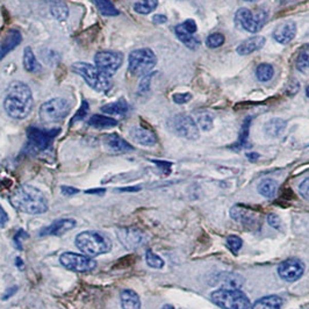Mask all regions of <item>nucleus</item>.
<instances>
[{"instance_id":"7c9ffc66","label":"nucleus","mask_w":309,"mask_h":309,"mask_svg":"<svg viewBox=\"0 0 309 309\" xmlns=\"http://www.w3.org/2000/svg\"><path fill=\"white\" fill-rule=\"evenodd\" d=\"M95 4L96 7L98 8L102 15L105 16H116L120 14L118 8L114 6V4L111 0H91Z\"/></svg>"},{"instance_id":"4c0bfd02","label":"nucleus","mask_w":309,"mask_h":309,"mask_svg":"<svg viewBox=\"0 0 309 309\" xmlns=\"http://www.w3.org/2000/svg\"><path fill=\"white\" fill-rule=\"evenodd\" d=\"M146 262L152 268H162L164 266L163 259L154 251H151V250H148L146 253Z\"/></svg>"},{"instance_id":"6e6d98bb","label":"nucleus","mask_w":309,"mask_h":309,"mask_svg":"<svg viewBox=\"0 0 309 309\" xmlns=\"http://www.w3.org/2000/svg\"><path fill=\"white\" fill-rule=\"evenodd\" d=\"M245 2H249V3H255V2H258V0H245Z\"/></svg>"},{"instance_id":"f03ea898","label":"nucleus","mask_w":309,"mask_h":309,"mask_svg":"<svg viewBox=\"0 0 309 309\" xmlns=\"http://www.w3.org/2000/svg\"><path fill=\"white\" fill-rule=\"evenodd\" d=\"M10 203L15 209L26 214H43L49 209L47 196L32 185H22L10 196Z\"/></svg>"},{"instance_id":"f8f14e48","label":"nucleus","mask_w":309,"mask_h":309,"mask_svg":"<svg viewBox=\"0 0 309 309\" xmlns=\"http://www.w3.org/2000/svg\"><path fill=\"white\" fill-rule=\"evenodd\" d=\"M96 66L107 77L113 76L122 65L123 56L116 51H99L95 57Z\"/></svg>"},{"instance_id":"c9c22d12","label":"nucleus","mask_w":309,"mask_h":309,"mask_svg":"<svg viewBox=\"0 0 309 309\" xmlns=\"http://www.w3.org/2000/svg\"><path fill=\"white\" fill-rule=\"evenodd\" d=\"M196 124H198V127H200V129H203V131H210L214 126L213 115L208 113V112L200 113L198 115V119H196Z\"/></svg>"},{"instance_id":"58836bf2","label":"nucleus","mask_w":309,"mask_h":309,"mask_svg":"<svg viewBox=\"0 0 309 309\" xmlns=\"http://www.w3.org/2000/svg\"><path fill=\"white\" fill-rule=\"evenodd\" d=\"M225 41H226V39H225V37H223V34H221V33H214V34H210L209 37L207 38V41H206V44H207V46L209 48L214 49V48L221 47L222 44L225 43Z\"/></svg>"},{"instance_id":"ddd939ff","label":"nucleus","mask_w":309,"mask_h":309,"mask_svg":"<svg viewBox=\"0 0 309 309\" xmlns=\"http://www.w3.org/2000/svg\"><path fill=\"white\" fill-rule=\"evenodd\" d=\"M230 216L232 220L241 223L242 226L248 228V229L255 230L261 225V215L245 206L236 205L230 209Z\"/></svg>"},{"instance_id":"c85d7f7f","label":"nucleus","mask_w":309,"mask_h":309,"mask_svg":"<svg viewBox=\"0 0 309 309\" xmlns=\"http://www.w3.org/2000/svg\"><path fill=\"white\" fill-rule=\"evenodd\" d=\"M257 190L261 195L265 196L267 199H273L278 192V183L273 179H264L258 184Z\"/></svg>"},{"instance_id":"3c124183","label":"nucleus","mask_w":309,"mask_h":309,"mask_svg":"<svg viewBox=\"0 0 309 309\" xmlns=\"http://www.w3.org/2000/svg\"><path fill=\"white\" fill-rule=\"evenodd\" d=\"M141 187L136 186V187H123V189H120V192H137L140 191Z\"/></svg>"},{"instance_id":"7ed1b4c3","label":"nucleus","mask_w":309,"mask_h":309,"mask_svg":"<svg viewBox=\"0 0 309 309\" xmlns=\"http://www.w3.org/2000/svg\"><path fill=\"white\" fill-rule=\"evenodd\" d=\"M76 245L83 255L89 258L105 255L112 250V241L110 237L96 230L80 232L76 237Z\"/></svg>"},{"instance_id":"412c9836","label":"nucleus","mask_w":309,"mask_h":309,"mask_svg":"<svg viewBox=\"0 0 309 309\" xmlns=\"http://www.w3.org/2000/svg\"><path fill=\"white\" fill-rule=\"evenodd\" d=\"M129 136L132 137L134 142L144 147H154L156 143H157V136H156V134L146 128L134 127L131 129V132H129Z\"/></svg>"},{"instance_id":"393cba45","label":"nucleus","mask_w":309,"mask_h":309,"mask_svg":"<svg viewBox=\"0 0 309 309\" xmlns=\"http://www.w3.org/2000/svg\"><path fill=\"white\" fill-rule=\"evenodd\" d=\"M128 111L129 106L124 99H119L115 102H111V104H107L101 107L102 113L110 116H120V118H123V116L128 113Z\"/></svg>"},{"instance_id":"f3484780","label":"nucleus","mask_w":309,"mask_h":309,"mask_svg":"<svg viewBox=\"0 0 309 309\" xmlns=\"http://www.w3.org/2000/svg\"><path fill=\"white\" fill-rule=\"evenodd\" d=\"M101 141L106 151L110 152L112 155L127 154V152H131L134 150L131 143L127 142L124 138L119 136L118 134L115 133L106 134V135L102 136Z\"/></svg>"},{"instance_id":"20e7f679","label":"nucleus","mask_w":309,"mask_h":309,"mask_svg":"<svg viewBox=\"0 0 309 309\" xmlns=\"http://www.w3.org/2000/svg\"><path fill=\"white\" fill-rule=\"evenodd\" d=\"M212 301L222 309H249V298L239 288H219L210 294Z\"/></svg>"},{"instance_id":"c756f323","label":"nucleus","mask_w":309,"mask_h":309,"mask_svg":"<svg viewBox=\"0 0 309 309\" xmlns=\"http://www.w3.org/2000/svg\"><path fill=\"white\" fill-rule=\"evenodd\" d=\"M286 121L281 119H272L265 124V133L271 137H278L284 133L286 128Z\"/></svg>"},{"instance_id":"4468645a","label":"nucleus","mask_w":309,"mask_h":309,"mask_svg":"<svg viewBox=\"0 0 309 309\" xmlns=\"http://www.w3.org/2000/svg\"><path fill=\"white\" fill-rule=\"evenodd\" d=\"M177 38L185 44L187 48L196 49L200 46V40L198 37H195V33L198 32V27L194 20L189 19L184 21L183 24L178 25L174 29Z\"/></svg>"},{"instance_id":"a211bd4d","label":"nucleus","mask_w":309,"mask_h":309,"mask_svg":"<svg viewBox=\"0 0 309 309\" xmlns=\"http://www.w3.org/2000/svg\"><path fill=\"white\" fill-rule=\"evenodd\" d=\"M22 41V34L19 29L11 28L4 35L0 41V61L5 58L8 53L19 46Z\"/></svg>"},{"instance_id":"9b49d317","label":"nucleus","mask_w":309,"mask_h":309,"mask_svg":"<svg viewBox=\"0 0 309 309\" xmlns=\"http://www.w3.org/2000/svg\"><path fill=\"white\" fill-rule=\"evenodd\" d=\"M60 129H50V131H42V129L37 127H29L27 129V138H28V144L34 151H44L51 146L58 134Z\"/></svg>"},{"instance_id":"cd10ccee","label":"nucleus","mask_w":309,"mask_h":309,"mask_svg":"<svg viewBox=\"0 0 309 309\" xmlns=\"http://www.w3.org/2000/svg\"><path fill=\"white\" fill-rule=\"evenodd\" d=\"M24 68L30 74H38L41 71V64L39 63L32 48L27 47L24 51Z\"/></svg>"},{"instance_id":"c03bdc74","label":"nucleus","mask_w":309,"mask_h":309,"mask_svg":"<svg viewBox=\"0 0 309 309\" xmlns=\"http://www.w3.org/2000/svg\"><path fill=\"white\" fill-rule=\"evenodd\" d=\"M151 77H152V74L151 75L148 74V75L144 76V77H143L140 86H138V91H140V93H146V92L149 91Z\"/></svg>"},{"instance_id":"a18cd8bd","label":"nucleus","mask_w":309,"mask_h":309,"mask_svg":"<svg viewBox=\"0 0 309 309\" xmlns=\"http://www.w3.org/2000/svg\"><path fill=\"white\" fill-rule=\"evenodd\" d=\"M299 193L301 194L304 199H309V177L300 184Z\"/></svg>"},{"instance_id":"37998d69","label":"nucleus","mask_w":309,"mask_h":309,"mask_svg":"<svg viewBox=\"0 0 309 309\" xmlns=\"http://www.w3.org/2000/svg\"><path fill=\"white\" fill-rule=\"evenodd\" d=\"M267 222H268V225L275 228V229H277V230L281 229V220L277 214H268Z\"/></svg>"},{"instance_id":"8fccbe9b","label":"nucleus","mask_w":309,"mask_h":309,"mask_svg":"<svg viewBox=\"0 0 309 309\" xmlns=\"http://www.w3.org/2000/svg\"><path fill=\"white\" fill-rule=\"evenodd\" d=\"M106 192V189H92V190H87L86 191V194H98V195H101L104 194Z\"/></svg>"},{"instance_id":"9d476101","label":"nucleus","mask_w":309,"mask_h":309,"mask_svg":"<svg viewBox=\"0 0 309 309\" xmlns=\"http://www.w3.org/2000/svg\"><path fill=\"white\" fill-rule=\"evenodd\" d=\"M60 263L66 270L77 273L91 272L97 267V263L92 258L76 252L62 253L60 257Z\"/></svg>"},{"instance_id":"dca6fc26","label":"nucleus","mask_w":309,"mask_h":309,"mask_svg":"<svg viewBox=\"0 0 309 309\" xmlns=\"http://www.w3.org/2000/svg\"><path fill=\"white\" fill-rule=\"evenodd\" d=\"M304 272V265L299 259H287L278 266V275L281 279L293 283L299 280Z\"/></svg>"},{"instance_id":"39448f33","label":"nucleus","mask_w":309,"mask_h":309,"mask_svg":"<svg viewBox=\"0 0 309 309\" xmlns=\"http://www.w3.org/2000/svg\"><path fill=\"white\" fill-rule=\"evenodd\" d=\"M72 70L74 72L83 77L88 86L96 89L97 92H107L112 87L110 77H107L104 72H101L96 65L78 62V63H75L72 65Z\"/></svg>"},{"instance_id":"423d86ee","label":"nucleus","mask_w":309,"mask_h":309,"mask_svg":"<svg viewBox=\"0 0 309 309\" xmlns=\"http://www.w3.org/2000/svg\"><path fill=\"white\" fill-rule=\"evenodd\" d=\"M128 70L135 77H144L155 68L157 57L149 48L136 49L131 52L128 61Z\"/></svg>"},{"instance_id":"5fc2aeb1","label":"nucleus","mask_w":309,"mask_h":309,"mask_svg":"<svg viewBox=\"0 0 309 309\" xmlns=\"http://www.w3.org/2000/svg\"><path fill=\"white\" fill-rule=\"evenodd\" d=\"M162 309H174V307L171 306V304H164Z\"/></svg>"},{"instance_id":"aec40b11","label":"nucleus","mask_w":309,"mask_h":309,"mask_svg":"<svg viewBox=\"0 0 309 309\" xmlns=\"http://www.w3.org/2000/svg\"><path fill=\"white\" fill-rule=\"evenodd\" d=\"M297 35V25L294 21H286L284 24L279 25L273 32V39L280 44H287Z\"/></svg>"},{"instance_id":"a19ab883","label":"nucleus","mask_w":309,"mask_h":309,"mask_svg":"<svg viewBox=\"0 0 309 309\" xmlns=\"http://www.w3.org/2000/svg\"><path fill=\"white\" fill-rule=\"evenodd\" d=\"M250 122H251V118H248L243 123V127H242V132L240 135V141L239 144L241 147H245L246 141H248V135H249V127H250Z\"/></svg>"},{"instance_id":"1a4fd4ad","label":"nucleus","mask_w":309,"mask_h":309,"mask_svg":"<svg viewBox=\"0 0 309 309\" xmlns=\"http://www.w3.org/2000/svg\"><path fill=\"white\" fill-rule=\"evenodd\" d=\"M168 127L177 136L186 138V140H196L199 138V127L191 116L186 114H178L172 116L168 121Z\"/></svg>"},{"instance_id":"de8ad7c7","label":"nucleus","mask_w":309,"mask_h":309,"mask_svg":"<svg viewBox=\"0 0 309 309\" xmlns=\"http://www.w3.org/2000/svg\"><path fill=\"white\" fill-rule=\"evenodd\" d=\"M7 222H8V215L5 212V209L2 207V205H0V228L5 227Z\"/></svg>"},{"instance_id":"ea45409f","label":"nucleus","mask_w":309,"mask_h":309,"mask_svg":"<svg viewBox=\"0 0 309 309\" xmlns=\"http://www.w3.org/2000/svg\"><path fill=\"white\" fill-rule=\"evenodd\" d=\"M88 102L87 101H83V104H82V106H80V108L77 111V113L75 114V116L72 118V120H71V122H70V124H74V123H76V122H78V121H80V120H83L85 116H86V114H87V112H88Z\"/></svg>"},{"instance_id":"4be33fe9","label":"nucleus","mask_w":309,"mask_h":309,"mask_svg":"<svg viewBox=\"0 0 309 309\" xmlns=\"http://www.w3.org/2000/svg\"><path fill=\"white\" fill-rule=\"evenodd\" d=\"M266 39L264 37H252L248 40H245L244 42H242L239 47H237L236 51L239 55L245 56L250 55L255 51L261 50V49L265 46Z\"/></svg>"},{"instance_id":"72a5a7b5","label":"nucleus","mask_w":309,"mask_h":309,"mask_svg":"<svg viewBox=\"0 0 309 309\" xmlns=\"http://www.w3.org/2000/svg\"><path fill=\"white\" fill-rule=\"evenodd\" d=\"M50 11L57 20H65L69 15V8L63 2H53L50 6Z\"/></svg>"},{"instance_id":"2eb2a0df","label":"nucleus","mask_w":309,"mask_h":309,"mask_svg":"<svg viewBox=\"0 0 309 309\" xmlns=\"http://www.w3.org/2000/svg\"><path fill=\"white\" fill-rule=\"evenodd\" d=\"M118 239L127 250H135L146 243L147 236L137 228H121L118 230Z\"/></svg>"},{"instance_id":"6e6552de","label":"nucleus","mask_w":309,"mask_h":309,"mask_svg":"<svg viewBox=\"0 0 309 309\" xmlns=\"http://www.w3.org/2000/svg\"><path fill=\"white\" fill-rule=\"evenodd\" d=\"M70 113V104L62 98H53L40 107V118L43 122H60Z\"/></svg>"},{"instance_id":"0eeeda50","label":"nucleus","mask_w":309,"mask_h":309,"mask_svg":"<svg viewBox=\"0 0 309 309\" xmlns=\"http://www.w3.org/2000/svg\"><path fill=\"white\" fill-rule=\"evenodd\" d=\"M267 20V13L264 10L250 11L249 8H240L235 14V24L241 29L249 33H257L263 28Z\"/></svg>"},{"instance_id":"f704fd0d","label":"nucleus","mask_w":309,"mask_h":309,"mask_svg":"<svg viewBox=\"0 0 309 309\" xmlns=\"http://www.w3.org/2000/svg\"><path fill=\"white\" fill-rule=\"evenodd\" d=\"M273 75H275V69H273L271 64L262 63L257 66L256 76L261 82H268V80L272 79Z\"/></svg>"},{"instance_id":"bb28decb","label":"nucleus","mask_w":309,"mask_h":309,"mask_svg":"<svg viewBox=\"0 0 309 309\" xmlns=\"http://www.w3.org/2000/svg\"><path fill=\"white\" fill-rule=\"evenodd\" d=\"M88 124L96 129H107L118 126V120L111 118V116L95 114L88 120Z\"/></svg>"},{"instance_id":"2f4dec72","label":"nucleus","mask_w":309,"mask_h":309,"mask_svg":"<svg viewBox=\"0 0 309 309\" xmlns=\"http://www.w3.org/2000/svg\"><path fill=\"white\" fill-rule=\"evenodd\" d=\"M295 66L302 74H309V44L301 48L295 60Z\"/></svg>"},{"instance_id":"79ce46f5","label":"nucleus","mask_w":309,"mask_h":309,"mask_svg":"<svg viewBox=\"0 0 309 309\" xmlns=\"http://www.w3.org/2000/svg\"><path fill=\"white\" fill-rule=\"evenodd\" d=\"M192 99V95L191 93H174L172 96V100L176 102V104L183 105L186 104V102H189Z\"/></svg>"},{"instance_id":"864d4df0","label":"nucleus","mask_w":309,"mask_h":309,"mask_svg":"<svg viewBox=\"0 0 309 309\" xmlns=\"http://www.w3.org/2000/svg\"><path fill=\"white\" fill-rule=\"evenodd\" d=\"M248 157L251 160H253V159H257L259 157V155L258 154H248Z\"/></svg>"},{"instance_id":"5701e85b","label":"nucleus","mask_w":309,"mask_h":309,"mask_svg":"<svg viewBox=\"0 0 309 309\" xmlns=\"http://www.w3.org/2000/svg\"><path fill=\"white\" fill-rule=\"evenodd\" d=\"M122 309H141V299L133 289H123L120 293Z\"/></svg>"},{"instance_id":"4d7b16f0","label":"nucleus","mask_w":309,"mask_h":309,"mask_svg":"<svg viewBox=\"0 0 309 309\" xmlns=\"http://www.w3.org/2000/svg\"><path fill=\"white\" fill-rule=\"evenodd\" d=\"M307 97H309V86L307 87Z\"/></svg>"},{"instance_id":"f257e3e1","label":"nucleus","mask_w":309,"mask_h":309,"mask_svg":"<svg viewBox=\"0 0 309 309\" xmlns=\"http://www.w3.org/2000/svg\"><path fill=\"white\" fill-rule=\"evenodd\" d=\"M33 93L28 85L22 82H12L7 88L4 108L11 118L22 120L33 110Z\"/></svg>"},{"instance_id":"603ef678","label":"nucleus","mask_w":309,"mask_h":309,"mask_svg":"<svg viewBox=\"0 0 309 309\" xmlns=\"http://www.w3.org/2000/svg\"><path fill=\"white\" fill-rule=\"evenodd\" d=\"M16 289H17V287H16V286H14V287H12V292H10V293H8V292H7V293H6L5 295H4V297H3V299H4V300H6L7 298H10V297H11V295H13V294H14V293H16Z\"/></svg>"},{"instance_id":"473e14b6","label":"nucleus","mask_w":309,"mask_h":309,"mask_svg":"<svg viewBox=\"0 0 309 309\" xmlns=\"http://www.w3.org/2000/svg\"><path fill=\"white\" fill-rule=\"evenodd\" d=\"M158 6V0H138L134 5V11L138 14H149Z\"/></svg>"},{"instance_id":"6ab92c4d","label":"nucleus","mask_w":309,"mask_h":309,"mask_svg":"<svg viewBox=\"0 0 309 309\" xmlns=\"http://www.w3.org/2000/svg\"><path fill=\"white\" fill-rule=\"evenodd\" d=\"M77 225V222L74 219H60L52 222L50 226L44 227L40 231V236H62L65 232L72 230Z\"/></svg>"},{"instance_id":"e433bc0d","label":"nucleus","mask_w":309,"mask_h":309,"mask_svg":"<svg viewBox=\"0 0 309 309\" xmlns=\"http://www.w3.org/2000/svg\"><path fill=\"white\" fill-rule=\"evenodd\" d=\"M227 248L230 250L232 255H237L243 246V241L236 235H229L226 240Z\"/></svg>"},{"instance_id":"49530a36","label":"nucleus","mask_w":309,"mask_h":309,"mask_svg":"<svg viewBox=\"0 0 309 309\" xmlns=\"http://www.w3.org/2000/svg\"><path fill=\"white\" fill-rule=\"evenodd\" d=\"M61 192H62V194L65 196H74L75 194L79 193V190L76 189V187H71V186H62Z\"/></svg>"},{"instance_id":"a878e982","label":"nucleus","mask_w":309,"mask_h":309,"mask_svg":"<svg viewBox=\"0 0 309 309\" xmlns=\"http://www.w3.org/2000/svg\"><path fill=\"white\" fill-rule=\"evenodd\" d=\"M283 306V300L278 295H267L258 299L252 304V309H281Z\"/></svg>"},{"instance_id":"b1692460","label":"nucleus","mask_w":309,"mask_h":309,"mask_svg":"<svg viewBox=\"0 0 309 309\" xmlns=\"http://www.w3.org/2000/svg\"><path fill=\"white\" fill-rule=\"evenodd\" d=\"M244 283V279L235 273H221L216 277V285H221V288H240Z\"/></svg>"},{"instance_id":"09e8293b","label":"nucleus","mask_w":309,"mask_h":309,"mask_svg":"<svg viewBox=\"0 0 309 309\" xmlns=\"http://www.w3.org/2000/svg\"><path fill=\"white\" fill-rule=\"evenodd\" d=\"M152 21H154V24H156V25H162V24H165V22L168 21V17L165 15H162V14H157V15H155L154 17H152Z\"/></svg>"}]
</instances>
